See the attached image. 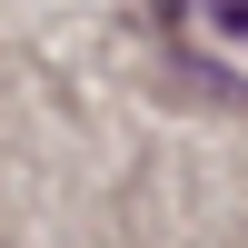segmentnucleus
<instances>
[{
	"label": "nucleus",
	"mask_w": 248,
	"mask_h": 248,
	"mask_svg": "<svg viewBox=\"0 0 248 248\" xmlns=\"http://www.w3.org/2000/svg\"><path fill=\"white\" fill-rule=\"evenodd\" d=\"M209 10H218V30H229V40H248V0H209Z\"/></svg>",
	"instance_id": "nucleus-1"
}]
</instances>
